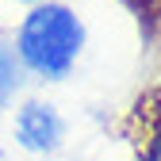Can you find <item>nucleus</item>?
Here are the masks:
<instances>
[{"label":"nucleus","instance_id":"1","mask_svg":"<svg viewBox=\"0 0 161 161\" xmlns=\"http://www.w3.org/2000/svg\"><path fill=\"white\" fill-rule=\"evenodd\" d=\"M85 42H88V31L77 8L62 4V0H42V4H31L27 15L15 23L12 50L31 80L58 85L77 69Z\"/></svg>","mask_w":161,"mask_h":161},{"label":"nucleus","instance_id":"2","mask_svg":"<svg viewBox=\"0 0 161 161\" xmlns=\"http://www.w3.org/2000/svg\"><path fill=\"white\" fill-rule=\"evenodd\" d=\"M65 115L58 111L54 100H42V96H27L15 104V115H12V138L15 146L31 153V157H54L58 150L65 146Z\"/></svg>","mask_w":161,"mask_h":161},{"label":"nucleus","instance_id":"3","mask_svg":"<svg viewBox=\"0 0 161 161\" xmlns=\"http://www.w3.org/2000/svg\"><path fill=\"white\" fill-rule=\"evenodd\" d=\"M23 85H27V73L19 65V58L12 50L8 38H0V111L12 108L19 96H23Z\"/></svg>","mask_w":161,"mask_h":161},{"label":"nucleus","instance_id":"4","mask_svg":"<svg viewBox=\"0 0 161 161\" xmlns=\"http://www.w3.org/2000/svg\"><path fill=\"white\" fill-rule=\"evenodd\" d=\"M138 161H161V108L146 119L142 138H138Z\"/></svg>","mask_w":161,"mask_h":161},{"label":"nucleus","instance_id":"5","mask_svg":"<svg viewBox=\"0 0 161 161\" xmlns=\"http://www.w3.org/2000/svg\"><path fill=\"white\" fill-rule=\"evenodd\" d=\"M8 4H27L31 8V4H42V0H8Z\"/></svg>","mask_w":161,"mask_h":161},{"label":"nucleus","instance_id":"6","mask_svg":"<svg viewBox=\"0 0 161 161\" xmlns=\"http://www.w3.org/2000/svg\"><path fill=\"white\" fill-rule=\"evenodd\" d=\"M0 161H8V157H4V153H0Z\"/></svg>","mask_w":161,"mask_h":161}]
</instances>
